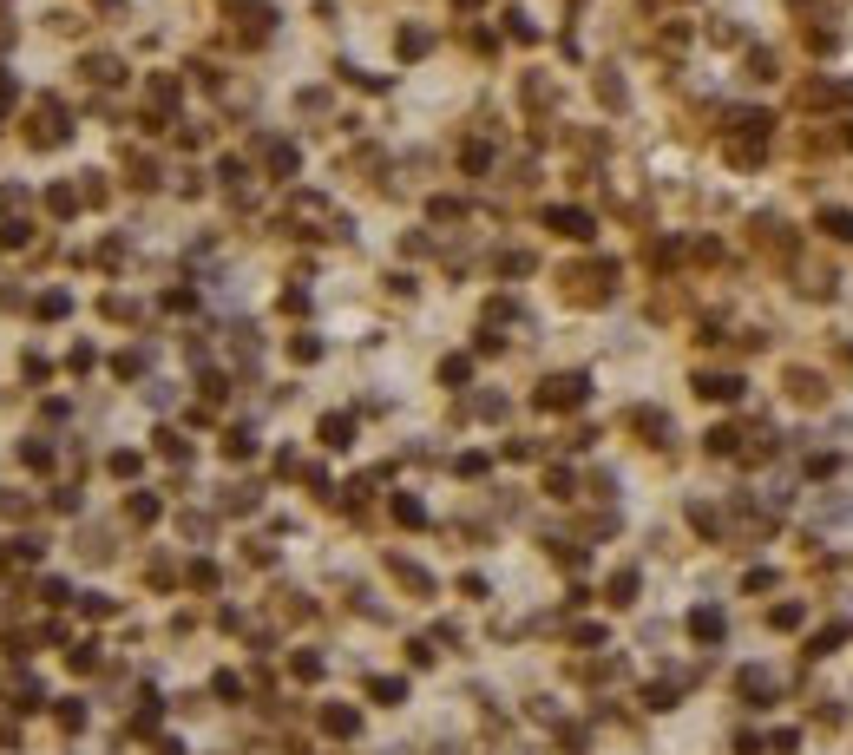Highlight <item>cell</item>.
Returning <instances> with one entry per match:
<instances>
[{
  "mask_svg": "<svg viewBox=\"0 0 853 755\" xmlns=\"http://www.w3.org/2000/svg\"><path fill=\"white\" fill-rule=\"evenodd\" d=\"M696 637H722V618H715V611H696Z\"/></svg>",
  "mask_w": 853,
  "mask_h": 755,
  "instance_id": "6da1fadb",
  "label": "cell"
},
{
  "mask_svg": "<svg viewBox=\"0 0 853 755\" xmlns=\"http://www.w3.org/2000/svg\"><path fill=\"white\" fill-rule=\"evenodd\" d=\"M828 230H834V237H853V217H847V211H828Z\"/></svg>",
  "mask_w": 853,
  "mask_h": 755,
  "instance_id": "7a4b0ae2",
  "label": "cell"
}]
</instances>
